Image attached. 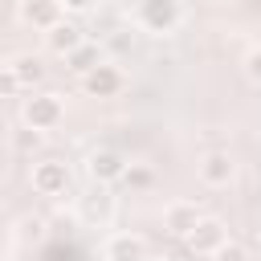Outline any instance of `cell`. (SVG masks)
I'll return each mask as SVG.
<instances>
[{"label": "cell", "mask_w": 261, "mask_h": 261, "mask_svg": "<svg viewBox=\"0 0 261 261\" xmlns=\"http://www.w3.org/2000/svg\"><path fill=\"white\" fill-rule=\"evenodd\" d=\"M126 163H130V159H126L122 151H114V147H98V151L86 159V171H90V179H94V184H106V188H110V184H118V179H122Z\"/></svg>", "instance_id": "cell-7"}, {"label": "cell", "mask_w": 261, "mask_h": 261, "mask_svg": "<svg viewBox=\"0 0 261 261\" xmlns=\"http://www.w3.org/2000/svg\"><path fill=\"white\" fill-rule=\"evenodd\" d=\"M184 241H188V249H192L196 257H212V253L228 241V224H224L220 216H200L196 228H192Z\"/></svg>", "instance_id": "cell-5"}, {"label": "cell", "mask_w": 261, "mask_h": 261, "mask_svg": "<svg viewBox=\"0 0 261 261\" xmlns=\"http://www.w3.org/2000/svg\"><path fill=\"white\" fill-rule=\"evenodd\" d=\"M179 20H184V4L179 0H139L135 4V24L143 33L163 37V33H175Z\"/></svg>", "instance_id": "cell-2"}, {"label": "cell", "mask_w": 261, "mask_h": 261, "mask_svg": "<svg viewBox=\"0 0 261 261\" xmlns=\"http://www.w3.org/2000/svg\"><path fill=\"white\" fill-rule=\"evenodd\" d=\"M204 212H200V204L196 200H175V204H167L163 208V228L171 232V237H188L192 228H196V220H200Z\"/></svg>", "instance_id": "cell-11"}, {"label": "cell", "mask_w": 261, "mask_h": 261, "mask_svg": "<svg viewBox=\"0 0 261 261\" xmlns=\"http://www.w3.org/2000/svg\"><path fill=\"white\" fill-rule=\"evenodd\" d=\"M114 212H118V200L110 196L106 184H94V188L77 200V216H82L86 228H106V224L114 220Z\"/></svg>", "instance_id": "cell-4"}, {"label": "cell", "mask_w": 261, "mask_h": 261, "mask_svg": "<svg viewBox=\"0 0 261 261\" xmlns=\"http://www.w3.org/2000/svg\"><path fill=\"white\" fill-rule=\"evenodd\" d=\"M196 171H200V184H208V188H228V184L237 179V159H232L228 151H208Z\"/></svg>", "instance_id": "cell-8"}, {"label": "cell", "mask_w": 261, "mask_h": 261, "mask_svg": "<svg viewBox=\"0 0 261 261\" xmlns=\"http://www.w3.org/2000/svg\"><path fill=\"white\" fill-rule=\"evenodd\" d=\"M12 139H16V147H20V151H37V147H41V130H33V126L16 130Z\"/></svg>", "instance_id": "cell-20"}, {"label": "cell", "mask_w": 261, "mask_h": 261, "mask_svg": "<svg viewBox=\"0 0 261 261\" xmlns=\"http://www.w3.org/2000/svg\"><path fill=\"white\" fill-rule=\"evenodd\" d=\"M135 49V33L130 29H114L106 41H102V53H130Z\"/></svg>", "instance_id": "cell-15"}, {"label": "cell", "mask_w": 261, "mask_h": 261, "mask_svg": "<svg viewBox=\"0 0 261 261\" xmlns=\"http://www.w3.org/2000/svg\"><path fill=\"white\" fill-rule=\"evenodd\" d=\"M122 86H126V73L118 69V61H102V65H94L90 73H82V90H86L90 98H114Z\"/></svg>", "instance_id": "cell-6"}, {"label": "cell", "mask_w": 261, "mask_h": 261, "mask_svg": "<svg viewBox=\"0 0 261 261\" xmlns=\"http://www.w3.org/2000/svg\"><path fill=\"white\" fill-rule=\"evenodd\" d=\"M245 77L253 82V86H261V45H249V53H245Z\"/></svg>", "instance_id": "cell-17"}, {"label": "cell", "mask_w": 261, "mask_h": 261, "mask_svg": "<svg viewBox=\"0 0 261 261\" xmlns=\"http://www.w3.org/2000/svg\"><path fill=\"white\" fill-rule=\"evenodd\" d=\"M106 61V53H102V45H94V41H82L69 57H65V65L73 69V73H90L94 65H102Z\"/></svg>", "instance_id": "cell-14"}, {"label": "cell", "mask_w": 261, "mask_h": 261, "mask_svg": "<svg viewBox=\"0 0 261 261\" xmlns=\"http://www.w3.org/2000/svg\"><path fill=\"white\" fill-rule=\"evenodd\" d=\"M82 41H86L82 24H77V20H65V16H61V20H57V24H53V29L45 33V45H49V49H53L57 57H69V53H73V49H77Z\"/></svg>", "instance_id": "cell-12"}, {"label": "cell", "mask_w": 261, "mask_h": 261, "mask_svg": "<svg viewBox=\"0 0 261 261\" xmlns=\"http://www.w3.org/2000/svg\"><path fill=\"white\" fill-rule=\"evenodd\" d=\"M29 184H33L37 196H65L73 188V171H69L65 159H41V163H33Z\"/></svg>", "instance_id": "cell-3"}, {"label": "cell", "mask_w": 261, "mask_h": 261, "mask_svg": "<svg viewBox=\"0 0 261 261\" xmlns=\"http://www.w3.org/2000/svg\"><path fill=\"white\" fill-rule=\"evenodd\" d=\"M0 175H4V151H0Z\"/></svg>", "instance_id": "cell-22"}, {"label": "cell", "mask_w": 261, "mask_h": 261, "mask_svg": "<svg viewBox=\"0 0 261 261\" xmlns=\"http://www.w3.org/2000/svg\"><path fill=\"white\" fill-rule=\"evenodd\" d=\"M0 94H4V98H12V94H24V90H20V82H16V73H12V65H8V61H4V65H0Z\"/></svg>", "instance_id": "cell-18"}, {"label": "cell", "mask_w": 261, "mask_h": 261, "mask_svg": "<svg viewBox=\"0 0 261 261\" xmlns=\"http://www.w3.org/2000/svg\"><path fill=\"white\" fill-rule=\"evenodd\" d=\"M65 118V98L53 94V90H33L24 102H20V122L33 126V130H53L57 122Z\"/></svg>", "instance_id": "cell-1"}, {"label": "cell", "mask_w": 261, "mask_h": 261, "mask_svg": "<svg viewBox=\"0 0 261 261\" xmlns=\"http://www.w3.org/2000/svg\"><path fill=\"white\" fill-rule=\"evenodd\" d=\"M151 179H155V171L147 163H126V171H122V184H130V188H147Z\"/></svg>", "instance_id": "cell-16"}, {"label": "cell", "mask_w": 261, "mask_h": 261, "mask_svg": "<svg viewBox=\"0 0 261 261\" xmlns=\"http://www.w3.org/2000/svg\"><path fill=\"white\" fill-rule=\"evenodd\" d=\"M61 4V12H90V8H98V0H57Z\"/></svg>", "instance_id": "cell-21"}, {"label": "cell", "mask_w": 261, "mask_h": 261, "mask_svg": "<svg viewBox=\"0 0 261 261\" xmlns=\"http://www.w3.org/2000/svg\"><path fill=\"white\" fill-rule=\"evenodd\" d=\"M102 261H147V241L139 232H110L102 241Z\"/></svg>", "instance_id": "cell-10"}, {"label": "cell", "mask_w": 261, "mask_h": 261, "mask_svg": "<svg viewBox=\"0 0 261 261\" xmlns=\"http://www.w3.org/2000/svg\"><path fill=\"white\" fill-rule=\"evenodd\" d=\"M8 65H12L16 82H20V90H37V86L45 82V61H41L37 53H16Z\"/></svg>", "instance_id": "cell-13"}, {"label": "cell", "mask_w": 261, "mask_h": 261, "mask_svg": "<svg viewBox=\"0 0 261 261\" xmlns=\"http://www.w3.org/2000/svg\"><path fill=\"white\" fill-rule=\"evenodd\" d=\"M257 245H261V232H257Z\"/></svg>", "instance_id": "cell-23"}, {"label": "cell", "mask_w": 261, "mask_h": 261, "mask_svg": "<svg viewBox=\"0 0 261 261\" xmlns=\"http://www.w3.org/2000/svg\"><path fill=\"white\" fill-rule=\"evenodd\" d=\"M0 261H12V257H0Z\"/></svg>", "instance_id": "cell-24"}, {"label": "cell", "mask_w": 261, "mask_h": 261, "mask_svg": "<svg viewBox=\"0 0 261 261\" xmlns=\"http://www.w3.org/2000/svg\"><path fill=\"white\" fill-rule=\"evenodd\" d=\"M212 257H216V261H245V245L228 237V241H224V245H220V249H216Z\"/></svg>", "instance_id": "cell-19"}, {"label": "cell", "mask_w": 261, "mask_h": 261, "mask_svg": "<svg viewBox=\"0 0 261 261\" xmlns=\"http://www.w3.org/2000/svg\"><path fill=\"white\" fill-rule=\"evenodd\" d=\"M61 16H65V12H61L57 0H20V4H16V20L29 24V29H41V33H49Z\"/></svg>", "instance_id": "cell-9"}]
</instances>
